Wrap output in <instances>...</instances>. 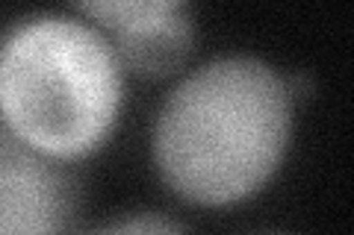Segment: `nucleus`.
Here are the masks:
<instances>
[{"instance_id":"nucleus-4","label":"nucleus","mask_w":354,"mask_h":235,"mask_svg":"<svg viewBox=\"0 0 354 235\" xmlns=\"http://www.w3.org/2000/svg\"><path fill=\"white\" fill-rule=\"evenodd\" d=\"M77 12L97 21L118 62L145 76L174 74L195 50V18L180 0H95Z\"/></svg>"},{"instance_id":"nucleus-2","label":"nucleus","mask_w":354,"mask_h":235,"mask_svg":"<svg viewBox=\"0 0 354 235\" xmlns=\"http://www.w3.org/2000/svg\"><path fill=\"white\" fill-rule=\"evenodd\" d=\"M124 76L101 30L32 15L0 41V124L50 159L95 153L115 130Z\"/></svg>"},{"instance_id":"nucleus-5","label":"nucleus","mask_w":354,"mask_h":235,"mask_svg":"<svg viewBox=\"0 0 354 235\" xmlns=\"http://www.w3.org/2000/svg\"><path fill=\"white\" fill-rule=\"evenodd\" d=\"M88 235H189L183 229L180 221H174L160 212H136V215H124L97 227Z\"/></svg>"},{"instance_id":"nucleus-3","label":"nucleus","mask_w":354,"mask_h":235,"mask_svg":"<svg viewBox=\"0 0 354 235\" xmlns=\"http://www.w3.org/2000/svg\"><path fill=\"white\" fill-rule=\"evenodd\" d=\"M80 180L0 124V235H74Z\"/></svg>"},{"instance_id":"nucleus-1","label":"nucleus","mask_w":354,"mask_h":235,"mask_svg":"<svg viewBox=\"0 0 354 235\" xmlns=\"http://www.w3.org/2000/svg\"><path fill=\"white\" fill-rule=\"evenodd\" d=\"M292 132V94L257 56H221L180 80L153 124V162L174 194L227 206L278 171Z\"/></svg>"}]
</instances>
